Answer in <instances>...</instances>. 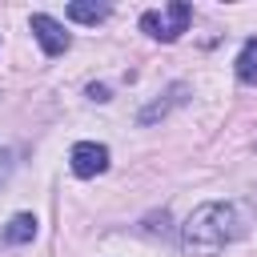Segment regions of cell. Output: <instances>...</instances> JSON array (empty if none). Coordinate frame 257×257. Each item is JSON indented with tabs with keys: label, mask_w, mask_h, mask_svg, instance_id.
<instances>
[{
	"label": "cell",
	"mask_w": 257,
	"mask_h": 257,
	"mask_svg": "<svg viewBox=\"0 0 257 257\" xmlns=\"http://www.w3.org/2000/svg\"><path fill=\"white\" fill-rule=\"evenodd\" d=\"M8 173H12V153H8L4 145H0V185L8 181Z\"/></svg>",
	"instance_id": "9"
},
{
	"label": "cell",
	"mask_w": 257,
	"mask_h": 257,
	"mask_svg": "<svg viewBox=\"0 0 257 257\" xmlns=\"http://www.w3.org/2000/svg\"><path fill=\"white\" fill-rule=\"evenodd\" d=\"M237 80L241 84H257V36L245 40V48L237 52Z\"/></svg>",
	"instance_id": "7"
},
{
	"label": "cell",
	"mask_w": 257,
	"mask_h": 257,
	"mask_svg": "<svg viewBox=\"0 0 257 257\" xmlns=\"http://www.w3.org/2000/svg\"><path fill=\"white\" fill-rule=\"evenodd\" d=\"M237 233H241L237 209L233 205H221V201H205L181 225V249L189 257H217Z\"/></svg>",
	"instance_id": "1"
},
{
	"label": "cell",
	"mask_w": 257,
	"mask_h": 257,
	"mask_svg": "<svg viewBox=\"0 0 257 257\" xmlns=\"http://www.w3.org/2000/svg\"><path fill=\"white\" fill-rule=\"evenodd\" d=\"M68 20H76V24H100L104 16H108V4H92V0H72L68 8Z\"/></svg>",
	"instance_id": "6"
},
{
	"label": "cell",
	"mask_w": 257,
	"mask_h": 257,
	"mask_svg": "<svg viewBox=\"0 0 257 257\" xmlns=\"http://www.w3.org/2000/svg\"><path fill=\"white\" fill-rule=\"evenodd\" d=\"M36 237V217L32 213H16L8 225H4V241L8 245H28Z\"/></svg>",
	"instance_id": "5"
},
{
	"label": "cell",
	"mask_w": 257,
	"mask_h": 257,
	"mask_svg": "<svg viewBox=\"0 0 257 257\" xmlns=\"http://www.w3.org/2000/svg\"><path fill=\"white\" fill-rule=\"evenodd\" d=\"M28 28H32V36L40 40L44 56H60V52H68V44H72V36L64 32V24L52 20L48 12H36V16L28 20Z\"/></svg>",
	"instance_id": "4"
},
{
	"label": "cell",
	"mask_w": 257,
	"mask_h": 257,
	"mask_svg": "<svg viewBox=\"0 0 257 257\" xmlns=\"http://www.w3.org/2000/svg\"><path fill=\"white\" fill-rule=\"evenodd\" d=\"M88 96H92V100H108V88H104V84H88Z\"/></svg>",
	"instance_id": "10"
},
{
	"label": "cell",
	"mask_w": 257,
	"mask_h": 257,
	"mask_svg": "<svg viewBox=\"0 0 257 257\" xmlns=\"http://www.w3.org/2000/svg\"><path fill=\"white\" fill-rule=\"evenodd\" d=\"M68 165H72V173H76L80 181L100 177V173L108 169V149H104V145H96V141H76V145H72V153H68Z\"/></svg>",
	"instance_id": "3"
},
{
	"label": "cell",
	"mask_w": 257,
	"mask_h": 257,
	"mask_svg": "<svg viewBox=\"0 0 257 257\" xmlns=\"http://www.w3.org/2000/svg\"><path fill=\"white\" fill-rule=\"evenodd\" d=\"M181 96H185V84H173V92H169V100H153L149 108H141V124H153V120H161L173 104H181Z\"/></svg>",
	"instance_id": "8"
},
{
	"label": "cell",
	"mask_w": 257,
	"mask_h": 257,
	"mask_svg": "<svg viewBox=\"0 0 257 257\" xmlns=\"http://www.w3.org/2000/svg\"><path fill=\"white\" fill-rule=\"evenodd\" d=\"M189 20H193V8H189L185 0H173V4H165L161 12H145V16H141V28H145L153 40L173 44V40L189 28Z\"/></svg>",
	"instance_id": "2"
}]
</instances>
